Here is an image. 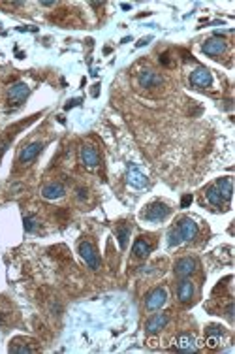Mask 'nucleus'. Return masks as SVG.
I'll list each match as a JSON object with an SVG mask.
<instances>
[{
    "label": "nucleus",
    "mask_w": 235,
    "mask_h": 354,
    "mask_svg": "<svg viewBox=\"0 0 235 354\" xmlns=\"http://www.w3.org/2000/svg\"><path fill=\"white\" fill-rule=\"evenodd\" d=\"M196 271V260L194 258H181L175 264V275L177 277H181V279H187V277H190L192 273Z\"/></svg>",
    "instance_id": "obj_10"
},
{
    "label": "nucleus",
    "mask_w": 235,
    "mask_h": 354,
    "mask_svg": "<svg viewBox=\"0 0 235 354\" xmlns=\"http://www.w3.org/2000/svg\"><path fill=\"white\" fill-rule=\"evenodd\" d=\"M79 104H81V100H79V98H75V100H72L70 104H66L64 107H66V109H70V107H74V105H79Z\"/></svg>",
    "instance_id": "obj_27"
},
{
    "label": "nucleus",
    "mask_w": 235,
    "mask_h": 354,
    "mask_svg": "<svg viewBox=\"0 0 235 354\" xmlns=\"http://www.w3.org/2000/svg\"><path fill=\"white\" fill-rule=\"evenodd\" d=\"M77 192H79V198H85V196H87V194H85V192H87L85 189H79Z\"/></svg>",
    "instance_id": "obj_29"
},
{
    "label": "nucleus",
    "mask_w": 235,
    "mask_h": 354,
    "mask_svg": "<svg viewBox=\"0 0 235 354\" xmlns=\"http://www.w3.org/2000/svg\"><path fill=\"white\" fill-rule=\"evenodd\" d=\"M175 349L177 351H183V353H194V351H197L196 343H194V337L192 335H179L177 337V343H175Z\"/></svg>",
    "instance_id": "obj_16"
},
{
    "label": "nucleus",
    "mask_w": 235,
    "mask_h": 354,
    "mask_svg": "<svg viewBox=\"0 0 235 354\" xmlns=\"http://www.w3.org/2000/svg\"><path fill=\"white\" fill-rule=\"evenodd\" d=\"M64 187L60 185V183H49L46 185L44 189H42V196L46 198V200H58V198H62L64 196Z\"/></svg>",
    "instance_id": "obj_13"
},
{
    "label": "nucleus",
    "mask_w": 235,
    "mask_h": 354,
    "mask_svg": "<svg viewBox=\"0 0 235 354\" xmlns=\"http://www.w3.org/2000/svg\"><path fill=\"white\" fill-rule=\"evenodd\" d=\"M168 215H169V207L166 203H162V202H154V203H150L149 207L143 211V219L150 220V222L166 219Z\"/></svg>",
    "instance_id": "obj_2"
},
{
    "label": "nucleus",
    "mask_w": 235,
    "mask_h": 354,
    "mask_svg": "<svg viewBox=\"0 0 235 354\" xmlns=\"http://www.w3.org/2000/svg\"><path fill=\"white\" fill-rule=\"evenodd\" d=\"M44 149V144H40V142H32V144H28L27 147H23V151L19 153V162L21 164H28L30 160H34L40 151Z\"/></svg>",
    "instance_id": "obj_11"
},
{
    "label": "nucleus",
    "mask_w": 235,
    "mask_h": 354,
    "mask_svg": "<svg viewBox=\"0 0 235 354\" xmlns=\"http://www.w3.org/2000/svg\"><path fill=\"white\" fill-rule=\"evenodd\" d=\"M160 62H162L164 66H169V64H171V62H169V53H164V55L160 57Z\"/></svg>",
    "instance_id": "obj_26"
},
{
    "label": "nucleus",
    "mask_w": 235,
    "mask_h": 354,
    "mask_svg": "<svg viewBox=\"0 0 235 354\" xmlns=\"http://www.w3.org/2000/svg\"><path fill=\"white\" fill-rule=\"evenodd\" d=\"M132 253H134V256H138V258H145V256L150 253L149 241L138 240L136 243H134V247H132Z\"/></svg>",
    "instance_id": "obj_18"
},
{
    "label": "nucleus",
    "mask_w": 235,
    "mask_h": 354,
    "mask_svg": "<svg viewBox=\"0 0 235 354\" xmlns=\"http://www.w3.org/2000/svg\"><path fill=\"white\" fill-rule=\"evenodd\" d=\"M175 230H177L181 241H192L197 236V226L192 219H181Z\"/></svg>",
    "instance_id": "obj_3"
},
{
    "label": "nucleus",
    "mask_w": 235,
    "mask_h": 354,
    "mask_svg": "<svg viewBox=\"0 0 235 354\" xmlns=\"http://www.w3.org/2000/svg\"><path fill=\"white\" fill-rule=\"evenodd\" d=\"M9 351H11V353H34L32 347H15V345H11Z\"/></svg>",
    "instance_id": "obj_23"
},
{
    "label": "nucleus",
    "mask_w": 235,
    "mask_h": 354,
    "mask_svg": "<svg viewBox=\"0 0 235 354\" xmlns=\"http://www.w3.org/2000/svg\"><path fill=\"white\" fill-rule=\"evenodd\" d=\"M28 95H30V89L25 83H15V85H11L8 89V100L13 102L15 105L21 104Z\"/></svg>",
    "instance_id": "obj_7"
},
{
    "label": "nucleus",
    "mask_w": 235,
    "mask_h": 354,
    "mask_svg": "<svg viewBox=\"0 0 235 354\" xmlns=\"http://www.w3.org/2000/svg\"><path fill=\"white\" fill-rule=\"evenodd\" d=\"M36 226H38L36 217H25V230H27V232H34Z\"/></svg>",
    "instance_id": "obj_21"
},
{
    "label": "nucleus",
    "mask_w": 235,
    "mask_h": 354,
    "mask_svg": "<svg viewBox=\"0 0 235 354\" xmlns=\"http://www.w3.org/2000/svg\"><path fill=\"white\" fill-rule=\"evenodd\" d=\"M205 198H207V202H209L211 205H216V207H220V205L224 203V200H222V196H220V192H218V189H216L215 185L207 189Z\"/></svg>",
    "instance_id": "obj_19"
},
{
    "label": "nucleus",
    "mask_w": 235,
    "mask_h": 354,
    "mask_svg": "<svg viewBox=\"0 0 235 354\" xmlns=\"http://www.w3.org/2000/svg\"><path fill=\"white\" fill-rule=\"evenodd\" d=\"M207 335H211V337H218V339H220L222 330H220V328H216V326H209V328H207Z\"/></svg>",
    "instance_id": "obj_22"
},
{
    "label": "nucleus",
    "mask_w": 235,
    "mask_h": 354,
    "mask_svg": "<svg viewBox=\"0 0 235 354\" xmlns=\"http://www.w3.org/2000/svg\"><path fill=\"white\" fill-rule=\"evenodd\" d=\"M190 83L197 87V89H207L213 83V76H211V72L207 68H196L192 72V76H190Z\"/></svg>",
    "instance_id": "obj_4"
},
{
    "label": "nucleus",
    "mask_w": 235,
    "mask_h": 354,
    "mask_svg": "<svg viewBox=\"0 0 235 354\" xmlns=\"http://www.w3.org/2000/svg\"><path fill=\"white\" fill-rule=\"evenodd\" d=\"M128 234H130V226H128V224H121V226L117 228V238H119V243H121L122 249L126 247V240H128Z\"/></svg>",
    "instance_id": "obj_20"
},
{
    "label": "nucleus",
    "mask_w": 235,
    "mask_h": 354,
    "mask_svg": "<svg viewBox=\"0 0 235 354\" xmlns=\"http://www.w3.org/2000/svg\"><path fill=\"white\" fill-rule=\"evenodd\" d=\"M177 296H179V300H181L183 303H187V302H190V300H192V296H194V285H192L188 279H183V281L179 283Z\"/></svg>",
    "instance_id": "obj_15"
},
{
    "label": "nucleus",
    "mask_w": 235,
    "mask_h": 354,
    "mask_svg": "<svg viewBox=\"0 0 235 354\" xmlns=\"http://www.w3.org/2000/svg\"><path fill=\"white\" fill-rule=\"evenodd\" d=\"M166 298H168V294H166L164 288H154L152 292H149V296L145 298V307L149 311H156L166 303Z\"/></svg>",
    "instance_id": "obj_5"
},
{
    "label": "nucleus",
    "mask_w": 235,
    "mask_h": 354,
    "mask_svg": "<svg viewBox=\"0 0 235 354\" xmlns=\"http://www.w3.org/2000/svg\"><path fill=\"white\" fill-rule=\"evenodd\" d=\"M201 51L205 55H209V57H218V55H222L226 51V42L222 38L215 36V38L207 40L205 44L201 46Z\"/></svg>",
    "instance_id": "obj_6"
},
{
    "label": "nucleus",
    "mask_w": 235,
    "mask_h": 354,
    "mask_svg": "<svg viewBox=\"0 0 235 354\" xmlns=\"http://www.w3.org/2000/svg\"><path fill=\"white\" fill-rule=\"evenodd\" d=\"M166 324H168V315H164V313H156L152 318L147 320L145 330H147V334H156V332H160V330H162Z\"/></svg>",
    "instance_id": "obj_14"
},
{
    "label": "nucleus",
    "mask_w": 235,
    "mask_h": 354,
    "mask_svg": "<svg viewBox=\"0 0 235 354\" xmlns=\"http://www.w3.org/2000/svg\"><path fill=\"white\" fill-rule=\"evenodd\" d=\"M126 181L130 183L132 187H136V189H143V187H147V177H145V173L141 172L138 166H134L132 164L130 168H128V173H126Z\"/></svg>",
    "instance_id": "obj_9"
},
{
    "label": "nucleus",
    "mask_w": 235,
    "mask_h": 354,
    "mask_svg": "<svg viewBox=\"0 0 235 354\" xmlns=\"http://www.w3.org/2000/svg\"><path fill=\"white\" fill-rule=\"evenodd\" d=\"M207 345H209L211 349H215L216 345H218V337H211V335H207Z\"/></svg>",
    "instance_id": "obj_25"
},
{
    "label": "nucleus",
    "mask_w": 235,
    "mask_h": 354,
    "mask_svg": "<svg viewBox=\"0 0 235 354\" xmlns=\"http://www.w3.org/2000/svg\"><path fill=\"white\" fill-rule=\"evenodd\" d=\"M79 254H81V258L87 262V266L91 269H96L100 268V260H98V254H96V249H94V245L91 241H81L79 243Z\"/></svg>",
    "instance_id": "obj_1"
},
{
    "label": "nucleus",
    "mask_w": 235,
    "mask_h": 354,
    "mask_svg": "<svg viewBox=\"0 0 235 354\" xmlns=\"http://www.w3.org/2000/svg\"><path fill=\"white\" fill-rule=\"evenodd\" d=\"M81 162L87 168H96L100 164V154H98V151L94 147L85 145V147H81Z\"/></svg>",
    "instance_id": "obj_12"
},
{
    "label": "nucleus",
    "mask_w": 235,
    "mask_h": 354,
    "mask_svg": "<svg viewBox=\"0 0 235 354\" xmlns=\"http://www.w3.org/2000/svg\"><path fill=\"white\" fill-rule=\"evenodd\" d=\"M149 42H150V36H147V38H143V40H141V42H138V48H141V46H147Z\"/></svg>",
    "instance_id": "obj_28"
},
{
    "label": "nucleus",
    "mask_w": 235,
    "mask_h": 354,
    "mask_svg": "<svg viewBox=\"0 0 235 354\" xmlns=\"http://www.w3.org/2000/svg\"><path fill=\"white\" fill-rule=\"evenodd\" d=\"M218 192H220V196H222V200L224 202H230L232 200V192H234V185H232V179L230 177H222V179H218L215 185Z\"/></svg>",
    "instance_id": "obj_17"
},
{
    "label": "nucleus",
    "mask_w": 235,
    "mask_h": 354,
    "mask_svg": "<svg viewBox=\"0 0 235 354\" xmlns=\"http://www.w3.org/2000/svg\"><path fill=\"white\" fill-rule=\"evenodd\" d=\"M138 81H140V85L145 87V89H154V87L162 85V77H160L154 70H141Z\"/></svg>",
    "instance_id": "obj_8"
},
{
    "label": "nucleus",
    "mask_w": 235,
    "mask_h": 354,
    "mask_svg": "<svg viewBox=\"0 0 235 354\" xmlns=\"http://www.w3.org/2000/svg\"><path fill=\"white\" fill-rule=\"evenodd\" d=\"M190 203H192V194H185L181 200V207H188Z\"/></svg>",
    "instance_id": "obj_24"
}]
</instances>
